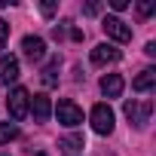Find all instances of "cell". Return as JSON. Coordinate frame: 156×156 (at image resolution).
<instances>
[{
  "mask_svg": "<svg viewBox=\"0 0 156 156\" xmlns=\"http://www.w3.org/2000/svg\"><path fill=\"white\" fill-rule=\"evenodd\" d=\"M55 116H58V122L67 126V129H76V126L83 122V110L76 107L70 98H61V101L55 104Z\"/></svg>",
  "mask_w": 156,
  "mask_h": 156,
  "instance_id": "1",
  "label": "cell"
},
{
  "mask_svg": "<svg viewBox=\"0 0 156 156\" xmlns=\"http://www.w3.org/2000/svg\"><path fill=\"white\" fill-rule=\"evenodd\" d=\"M150 113H153V104L150 101H126V116L135 129H144L150 122Z\"/></svg>",
  "mask_w": 156,
  "mask_h": 156,
  "instance_id": "2",
  "label": "cell"
},
{
  "mask_svg": "<svg viewBox=\"0 0 156 156\" xmlns=\"http://www.w3.org/2000/svg\"><path fill=\"white\" fill-rule=\"evenodd\" d=\"M101 28H104V34H107L113 43H129V40H132V28H129L122 19H116V16H107V19L101 22Z\"/></svg>",
  "mask_w": 156,
  "mask_h": 156,
  "instance_id": "3",
  "label": "cell"
},
{
  "mask_svg": "<svg viewBox=\"0 0 156 156\" xmlns=\"http://www.w3.org/2000/svg\"><path fill=\"white\" fill-rule=\"evenodd\" d=\"M28 101H31V95H28V89H22V86H16V89L9 92V98H6V107H9V113H12V119H16V122L28 116Z\"/></svg>",
  "mask_w": 156,
  "mask_h": 156,
  "instance_id": "4",
  "label": "cell"
},
{
  "mask_svg": "<svg viewBox=\"0 0 156 156\" xmlns=\"http://www.w3.org/2000/svg\"><path fill=\"white\" fill-rule=\"evenodd\" d=\"M89 119H92V129L98 135H110L113 132V110L107 104H95L92 113H89Z\"/></svg>",
  "mask_w": 156,
  "mask_h": 156,
  "instance_id": "5",
  "label": "cell"
},
{
  "mask_svg": "<svg viewBox=\"0 0 156 156\" xmlns=\"http://www.w3.org/2000/svg\"><path fill=\"white\" fill-rule=\"evenodd\" d=\"M119 55H122V52H119L113 43H98V46L92 49V64H98V67H104V64H116Z\"/></svg>",
  "mask_w": 156,
  "mask_h": 156,
  "instance_id": "6",
  "label": "cell"
},
{
  "mask_svg": "<svg viewBox=\"0 0 156 156\" xmlns=\"http://www.w3.org/2000/svg\"><path fill=\"white\" fill-rule=\"evenodd\" d=\"M22 52H25L28 61H43V55H46V43H43V37L28 34V37L22 40Z\"/></svg>",
  "mask_w": 156,
  "mask_h": 156,
  "instance_id": "7",
  "label": "cell"
},
{
  "mask_svg": "<svg viewBox=\"0 0 156 156\" xmlns=\"http://www.w3.org/2000/svg\"><path fill=\"white\" fill-rule=\"evenodd\" d=\"M19 80V58L16 55H0V83L9 86Z\"/></svg>",
  "mask_w": 156,
  "mask_h": 156,
  "instance_id": "8",
  "label": "cell"
},
{
  "mask_svg": "<svg viewBox=\"0 0 156 156\" xmlns=\"http://www.w3.org/2000/svg\"><path fill=\"white\" fill-rule=\"evenodd\" d=\"M28 110L34 113V119H37V122H46V119H49V113H52V101H49L46 95H34V98L28 101Z\"/></svg>",
  "mask_w": 156,
  "mask_h": 156,
  "instance_id": "9",
  "label": "cell"
},
{
  "mask_svg": "<svg viewBox=\"0 0 156 156\" xmlns=\"http://www.w3.org/2000/svg\"><path fill=\"white\" fill-rule=\"evenodd\" d=\"M153 86H156V70H153V67H144L135 80H132V89H135V92H150Z\"/></svg>",
  "mask_w": 156,
  "mask_h": 156,
  "instance_id": "10",
  "label": "cell"
},
{
  "mask_svg": "<svg viewBox=\"0 0 156 156\" xmlns=\"http://www.w3.org/2000/svg\"><path fill=\"white\" fill-rule=\"evenodd\" d=\"M122 86H126V83H122L119 73H107L104 80H101V92H104L107 98H119V95H122Z\"/></svg>",
  "mask_w": 156,
  "mask_h": 156,
  "instance_id": "11",
  "label": "cell"
},
{
  "mask_svg": "<svg viewBox=\"0 0 156 156\" xmlns=\"http://www.w3.org/2000/svg\"><path fill=\"white\" fill-rule=\"evenodd\" d=\"M83 147H86L83 135H64V138H58V150L61 153H76V150H83Z\"/></svg>",
  "mask_w": 156,
  "mask_h": 156,
  "instance_id": "12",
  "label": "cell"
},
{
  "mask_svg": "<svg viewBox=\"0 0 156 156\" xmlns=\"http://www.w3.org/2000/svg\"><path fill=\"white\" fill-rule=\"evenodd\" d=\"M58 67H61V58L55 55L46 67H43V73H40V80H43V86H55L58 83Z\"/></svg>",
  "mask_w": 156,
  "mask_h": 156,
  "instance_id": "13",
  "label": "cell"
},
{
  "mask_svg": "<svg viewBox=\"0 0 156 156\" xmlns=\"http://www.w3.org/2000/svg\"><path fill=\"white\" fill-rule=\"evenodd\" d=\"M19 138V126L16 122H0V144H9Z\"/></svg>",
  "mask_w": 156,
  "mask_h": 156,
  "instance_id": "14",
  "label": "cell"
},
{
  "mask_svg": "<svg viewBox=\"0 0 156 156\" xmlns=\"http://www.w3.org/2000/svg\"><path fill=\"white\" fill-rule=\"evenodd\" d=\"M153 9H156V0H141V3H138V16L141 19H147Z\"/></svg>",
  "mask_w": 156,
  "mask_h": 156,
  "instance_id": "15",
  "label": "cell"
},
{
  "mask_svg": "<svg viewBox=\"0 0 156 156\" xmlns=\"http://www.w3.org/2000/svg\"><path fill=\"white\" fill-rule=\"evenodd\" d=\"M55 9H58V3H55V0H46V3H40V12H43V16H52Z\"/></svg>",
  "mask_w": 156,
  "mask_h": 156,
  "instance_id": "16",
  "label": "cell"
},
{
  "mask_svg": "<svg viewBox=\"0 0 156 156\" xmlns=\"http://www.w3.org/2000/svg\"><path fill=\"white\" fill-rule=\"evenodd\" d=\"M83 12H86V16H98V12H101V3H95V0H92V3L83 6Z\"/></svg>",
  "mask_w": 156,
  "mask_h": 156,
  "instance_id": "17",
  "label": "cell"
},
{
  "mask_svg": "<svg viewBox=\"0 0 156 156\" xmlns=\"http://www.w3.org/2000/svg\"><path fill=\"white\" fill-rule=\"evenodd\" d=\"M6 37H9V25L0 19V49H3V40H6Z\"/></svg>",
  "mask_w": 156,
  "mask_h": 156,
  "instance_id": "18",
  "label": "cell"
},
{
  "mask_svg": "<svg viewBox=\"0 0 156 156\" xmlns=\"http://www.w3.org/2000/svg\"><path fill=\"white\" fill-rule=\"evenodd\" d=\"M110 6H113V9H116V12H122V9H126V6H129V0H110Z\"/></svg>",
  "mask_w": 156,
  "mask_h": 156,
  "instance_id": "19",
  "label": "cell"
},
{
  "mask_svg": "<svg viewBox=\"0 0 156 156\" xmlns=\"http://www.w3.org/2000/svg\"><path fill=\"white\" fill-rule=\"evenodd\" d=\"M34 156H46V153H34Z\"/></svg>",
  "mask_w": 156,
  "mask_h": 156,
  "instance_id": "20",
  "label": "cell"
}]
</instances>
